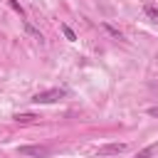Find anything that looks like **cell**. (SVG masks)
Here are the masks:
<instances>
[{
    "label": "cell",
    "mask_w": 158,
    "mask_h": 158,
    "mask_svg": "<svg viewBox=\"0 0 158 158\" xmlns=\"http://www.w3.org/2000/svg\"><path fill=\"white\" fill-rule=\"evenodd\" d=\"M25 30H27V35H32L35 40H40V42H44V37H42V32H40V30H35V27L30 25V20H25Z\"/></svg>",
    "instance_id": "obj_5"
},
{
    "label": "cell",
    "mask_w": 158,
    "mask_h": 158,
    "mask_svg": "<svg viewBox=\"0 0 158 158\" xmlns=\"http://www.w3.org/2000/svg\"><path fill=\"white\" fill-rule=\"evenodd\" d=\"M151 153H153V146H148V148H143V151H141V153H138L136 158H148Z\"/></svg>",
    "instance_id": "obj_10"
},
{
    "label": "cell",
    "mask_w": 158,
    "mask_h": 158,
    "mask_svg": "<svg viewBox=\"0 0 158 158\" xmlns=\"http://www.w3.org/2000/svg\"><path fill=\"white\" fill-rule=\"evenodd\" d=\"M143 12H146V17H151L153 22H158V7H156V5H151V2H148V5L143 7Z\"/></svg>",
    "instance_id": "obj_6"
},
{
    "label": "cell",
    "mask_w": 158,
    "mask_h": 158,
    "mask_svg": "<svg viewBox=\"0 0 158 158\" xmlns=\"http://www.w3.org/2000/svg\"><path fill=\"white\" fill-rule=\"evenodd\" d=\"M101 27H104V30H106L114 40H123V35H121V30H118V27H114V25H109V22H104Z\"/></svg>",
    "instance_id": "obj_4"
},
{
    "label": "cell",
    "mask_w": 158,
    "mask_h": 158,
    "mask_svg": "<svg viewBox=\"0 0 158 158\" xmlns=\"http://www.w3.org/2000/svg\"><path fill=\"white\" fill-rule=\"evenodd\" d=\"M7 2H10V7H12V10H15L20 17H25V10H22V5H20L17 0H7Z\"/></svg>",
    "instance_id": "obj_9"
},
{
    "label": "cell",
    "mask_w": 158,
    "mask_h": 158,
    "mask_svg": "<svg viewBox=\"0 0 158 158\" xmlns=\"http://www.w3.org/2000/svg\"><path fill=\"white\" fill-rule=\"evenodd\" d=\"M148 114H151V116H158V106H151V109H148Z\"/></svg>",
    "instance_id": "obj_11"
},
{
    "label": "cell",
    "mask_w": 158,
    "mask_h": 158,
    "mask_svg": "<svg viewBox=\"0 0 158 158\" xmlns=\"http://www.w3.org/2000/svg\"><path fill=\"white\" fill-rule=\"evenodd\" d=\"M35 118H37L35 114H17V116H15L17 123H30V121H35Z\"/></svg>",
    "instance_id": "obj_7"
},
{
    "label": "cell",
    "mask_w": 158,
    "mask_h": 158,
    "mask_svg": "<svg viewBox=\"0 0 158 158\" xmlns=\"http://www.w3.org/2000/svg\"><path fill=\"white\" fill-rule=\"evenodd\" d=\"M64 89H47V91H40V94H35L32 96V101L35 104H54V101H59V99H64Z\"/></svg>",
    "instance_id": "obj_1"
},
{
    "label": "cell",
    "mask_w": 158,
    "mask_h": 158,
    "mask_svg": "<svg viewBox=\"0 0 158 158\" xmlns=\"http://www.w3.org/2000/svg\"><path fill=\"white\" fill-rule=\"evenodd\" d=\"M20 156H37V158H44V156H49V148H47V146H20Z\"/></svg>",
    "instance_id": "obj_2"
},
{
    "label": "cell",
    "mask_w": 158,
    "mask_h": 158,
    "mask_svg": "<svg viewBox=\"0 0 158 158\" xmlns=\"http://www.w3.org/2000/svg\"><path fill=\"white\" fill-rule=\"evenodd\" d=\"M123 151H126V146H123V143H106V146H101L96 153L104 158V156H118V153H123Z\"/></svg>",
    "instance_id": "obj_3"
},
{
    "label": "cell",
    "mask_w": 158,
    "mask_h": 158,
    "mask_svg": "<svg viewBox=\"0 0 158 158\" xmlns=\"http://www.w3.org/2000/svg\"><path fill=\"white\" fill-rule=\"evenodd\" d=\"M62 35H64L69 42H74V40H77V35H74V30H72L69 25H62Z\"/></svg>",
    "instance_id": "obj_8"
}]
</instances>
